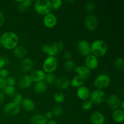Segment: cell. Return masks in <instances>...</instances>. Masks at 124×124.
<instances>
[{"mask_svg":"<svg viewBox=\"0 0 124 124\" xmlns=\"http://www.w3.org/2000/svg\"><path fill=\"white\" fill-rule=\"evenodd\" d=\"M19 43V37L12 31H7L2 34L0 37V44L4 48L13 50Z\"/></svg>","mask_w":124,"mask_h":124,"instance_id":"obj_1","label":"cell"},{"mask_svg":"<svg viewBox=\"0 0 124 124\" xmlns=\"http://www.w3.org/2000/svg\"><path fill=\"white\" fill-rule=\"evenodd\" d=\"M92 54L96 58L102 57L105 55L108 51V45L103 40H96L90 46Z\"/></svg>","mask_w":124,"mask_h":124,"instance_id":"obj_2","label":"cell"},{"mask_svg":"<svg viewBox=\"0 0 124 124\" xmlns=\"http://www.w3.org/2000/svg\"><path fill=\"white\" fill-rule=\"evenodd\" d=\"M34 8L37 13L46 15L51 13L52 10L51 1L50 0H38L35 2Z\"/></svg>","mask_w":124,"mask_h":124,"instance_id":"obj_3","label":"cell"},{"mask_svg":"<svg viewBox=\"0 0 124 124\" xmlns=\"http://www.w3.org/2000/svg\"><path fill=\"white\" fill-rule=\"evenodd\" d=\"M58 62L54 56H48L43 62V69L45 73H52L56 70L58 67Z\"/></svg>","mask_w":124,"mask_h":124,"instance_id":"obj_4","label":"cell"},{"mask_svg":"<svg viewBox=\"0 0 124 124\" xmlns=\"http://www.w3.org/2000/svg\"><path fill=\"white\" fill-rule=\"evenodd\" d=\"M110 84V78L107 75L101 74L96 77L94 81V85L98 88L101 90L107 88Z\"/></svg>","mask_w":124,"mask_h":124,"instance_id":"obj_5","label":"cell"},{"mask_svg":"<svg viewBox=\"0 0 124 124\" xmlns=\"http://www.w3.org/2000/svg\"><path fill=\"white\" fill-rule=\"evenodd\" d=\"M98 19L93 15H88L85 18L84 24L87 29L91 31H95L98 26Z\"/></svg>","mask_w":124,"mask_h":124,"instance_id":"obj_6","label":"cell"},{"mask_svg":"<svg viewBox=\"0 0 124 124\" xmlns=\"http://www.w3.org/2000/svg\"><path fill=\"white\" fill-rule=\"evenodd\" d=\"M105 93L102 90H96L92 92L90 95V101L92 104H96V105H100L102 104L105 99Z\"/></svg>","mask_w":124,"mask_h":124,"instance_id":"obj_7","label":"cell"},{"mask_svg":"<svg viewBox=\"0 0 124 124\" xmlns=\"http://www.w3.org/2000/svg\"><path fill=\"white\" fill-rule=\"evenodd\" d=\"M4 111L9 116H14L18 115L20 111V107L19 105L10 102L6 104L4 108Z\"/></svg>","mask_w":124,"mask_h":124,"instance_id":"obj_8","label":"cell"},{"mask_svg":"<svg viewBox=\"0 0 124 124\" xmlns=\"http://www.w3.org/2000/svg\"><path fill=\"white\" fill-rule=\"evenodd\" d=\"M121 100L119 97L115 94H111L108 98L107 100V104L109 108L113 110H116L118 109L120 107Z\"/></svg>","mask_w":124,"mask_h":124,"instance_id":"obj_9","label":"cell"},{"mask_svg":"<svg viewBox=\"0 0 124 124\" xmlns=\"http://www.w3.org/2000/svg\"><path fill=\"white\" fill-rule=\"evenodd\" d=\"M78 50L80 54L83 56H86L91 54L90 45L89 42L85 40L79 41L78 44Z\"/></svg>","mask_w":124,"mask_h":124,"instance_id":"obj_10","label":"cell"},{"mask_svg":"<svg viewBox=\"0 0 124 124\" xmlns=\"http://www.w3.org/2000/svg\"><path fill=\"white\" fill-rule=\"evenodd\" d=\"M43 23L45 26L47 28H53L57 23L56 16L53 13H50L44 16Z\"/></svg>","mask_w":124,"mask_h":124,"instance_id":"obj_11","label":"cell"},{"mask_svg":"<svg viewBox=\"0 0 124 124\" xmlns=\"http://www.w3.org/2000/svg\"><path fill=\"white\" fill-rule=\"evenodd\" d=\"M85 63V66L88 67L90 70H94L98 67L99 61L96 57L90 54L86 57Z\"/></svg>","mask_w":124,"mask_h":124,"instance_id":"obj_12","label":"cell"},{"mask_svg":"<svg viewBox=\"0 0 124 124\" xmlns=\"http://www.w3.org/2000/svg\"><path fill=\"white\" fill-rule=\"evenodd\" d=\"M75 71L78 73V75L81 76L84 79H86L90 76L91 74V70L85 65L77 66L74 69Z\"/></svg>","mask_w":124,"mask_h":124,"instance_id":"obj_13","label":"cell"},{"mask_svg":"<svg viewBox=\"0 0 124 124\" xmlns=\"http://www.w3.org/2000/svg\"><path fill=\"white\" fill-rule=\"evenodd\" d=\"M31 84H32V80L30 78V76L27 75L21 76L18 81V85L23 89L29 88Z\"/></svg>","mask_w":124,"mask_h":124,"instance_id":"obj_14","label":"cell"},{"mask_svg":"<svg viewBox=\"0 0 124 124\" xmlns=\"http://www.w3.org/2000/svg\"><path fill=\"white\" fill-rule=\"evenodd\" d=\"M90 121L92 124H105V116L99 111H95L91 115Z\"/></svg>","mask_w":124,"mask_h":124,"instance_id":"obj_15","label":"cell"},{"mask_svg":"<svg viewBox=\"0 0 124 124\" xmlns=\"http://www.w3.org/2000/svg\"><path fill=\"white\" fill-rule=\"evenodd\" d=\"M46 73L41 70H36L33 71L30 75L31 80L33 82H38L41 81H44L45 77H46Z\"/></svg>","mask_w":124,"mask_h":124,"instance_id":"obj_16","label":"cell"},{"mask_svg":"<svg viewBox=\"0 0 124 124\" xmlns=\"http://www.w3.org/2000/svg\"><path fill=\"white\" fill-rule=\"evenodd\" d=\"M90 90L85 86H82L79 87L77 90V96L79 99L82 101H85L90 98Z\"/></svg>","mask_w":124,"mask_h":124,"instance_id":"obj_17","label":"cell"},{"mask_svg":"<svg viewBox=\"0 0 124 124\" xmlns=\"http://www.w3.org/2000/svg\"><path fill=\"white\" fill-rule=\"evenodd\" d=\"M70 85V82L66 77H60L56 79L55 85L58 89L65 90L69 88Z\"/></svg>","mask_w":124,"mask_h":124,"instance_id":"obj_18","label":"cell"},{"mask_svg":"<svg viewBox=\"0 0 124 124\" xmlns=\"http://www.w3.org/2000/svg\"><path fill=\"white\" fill-rule=\"evenodd\" d=\"M33 62L30 58H24L21 62V68L23 71L27 72L32 70Z\"/></svg>","mask_w":124,"mask_h":124,"instance_id":"obj_19","label":"cell"},{"mask_svg":"<svg viewBox=\"0 0 124 124\" xmlns=\"http://www.w3.org/2000/svg\"><path fill=\"white\" fill-rule=\"evenodd\" d=\"M18 3V11L20 12H24L31 6L32 1L31 0H21V1H16Z\"/></svg>","mask_w":124,"mask_h":124,"instance_id":"obj_20","label":"cell"},{"mask_svg":"<svg viewBox=\"0 0 124 124\" xmlns=\"http://www.w3.org/2000/svg\"><path fill=\"white\" fill-rule=\"evenodd\" d=\"M31 124H47V119L44 115L37 114L35 115L30 118Z\"/></svg>","mask_w":124,"mask_h":124,"instance_id":"obj_21","label":"cell"},{"mask_svg":"<svg viewBox=\"0 0 124 124\" xmlns=\"http://www.w3.org/2000/svg\"><path fill=\"white\" fill-rule=\"evenodd\" d=\"M21 105L23 108L27 111H31L34 110L35 107V104L33 101L29 98H24L21 102Z\"/></svg>","mask_w":124,"mask_h":124,"instance_id":"obj_22","label":"cell"},{"mask_svg":"<svg viewBox=\"0 0 124 124\" xmlns=\"http://www.w3.org/2000/svg\"><path fill=\"white\" fill-rule=\"evenodd\" d=\"M113 119L116 123H122L124 120V111L121 109L114 110L112 114Z\"/></svg>","mask_w":124,"mask_h":124,"instance_id":"obj_23","label":"cell"},{"mask_svg":"<svg viewBox=\"0 0 124 124\" xmlns=\"http://www.w3.org/2000/svg\"><path fill=\"white\" fill-rule=\"evenodd\" d=\"M14 55L18 58H24L27 54V50L22 46H18L13 50Z\"/></svg>","mask_w":124,"mask_h":124,"instance_id":"obj_24","label":"cell"},{"mask_svg":"<svg viewBox=\"0 0 124 124\" xmlns=\"http://www.w3.org/2000/svg\"><path fill=\"white\" fill-rule=\"evenodd\" d=\"M47 89V84L44 82V81H41V82H36L35 84V87H34V90L35 92H36L37 94H42Z\"/></svg>","mask_w":124,"mask_h":124,"instance_id":"obj_25","label":"cell"},{"mask_svg":"<svg viewBox=\"0 0 124 124\" xmlns=\"http://www.w3.org/2000/svg\"><path fill=\"white\" fill-rule=\"evenodd\" d=\"M84 81L85 79H84L81 76L77 75V76H75L73 78L71 82H70V84H71V85L72 87H78L79 88V87L83 86L84 84Z\"/></svg>","mask_w":124,"mask_h":124,"instance_id":"obj_26","label":"cell"},{"mask_svg":"<svg viewBox=\"0 0 124 124\" xmlns=\"http://www.w3.org/2000/svg\"><path fill=\"white\" fill-rule=\"evenodd\" d=\"M114 65L117 70L121 71L123 70L124 67V61L123 58H119L116 59L114 62Z\"/></svg>","mask_w":124,"mask_h":124,"instance_id":"obj_27","label":"cell"},{"mask_svg":"<svg viewBox=\"0 0 124 124\" xmlns=\"http://www.w3.org/2000/svg\"><path fill=\"white\" fill-rule=\"evenodd\" d=\"M2 91H3L4 93H5L6 95L9 96H14L15 93V88L13 86L6 85L2 90Z\"/></svg>","mask_w":124,"mask_h":124,"instance_id":"obj_28","label":"cell"},{"mask_svg":"<svg viewBox=\"0 0 124 124\" xmlns=\"http://www.w3.org/2000/svg\"><path fill=\"white\" fill-rule=\"evenodd\" d=\"M59 52L58 50V48H57L56 47V46L53 44L51 45V46H49L47 54H48V56H54L56 55Z\"/></svg>","mask_w":124,"mask_h":124,"instance_id":"obj_29","label":"cell"},{"mask_svg":"<svg viewBox=\"0 0 124 124\" xmlns=\"http://www.w3.org/2000/svg\"><path fill=\"white\" fill-rule=\"evenodd\" d=\"M53 99L56 102L61 104V103H62L65 100V96L61 92H57L53 96Z\"/></svg>","mask_w":124,"mask_h":124,"instance_id":"obj_30","label":"cell"},{"mask_svg":"<svg viewBox=\"0 0 124 124\" xmlns=\"http://www.w3.org/2000/svg\"><path fill=\"white\" fill-rule=\"evenodd\" d=\"M64 69L66 71H70L75 69V63L72 60H67L64 62Z\"/></svg>","mask_w":124,"mask_h":124,"instance_id":"obj_31","label":"cell"},{"mask_svg":"<svg viewBox=\"0 0 124 124\" xmlns=\"http://www.w3.org/2000/svg\"><path fill=\"white\" fill-rule=\"evenodd\" d=\"M62 107L61 105H58V106H55L53 108L52 111V113L53 114V116H56V117H58V116L62 115Z\"/></svg>","mask_w":124,"mask_h":124,"instance_id":"obj_32","label":"cell"},{"mask_svg":"<svg viewBox=\"0 0 124 124\" xmlns=\"http://www.w3.org/2000/svg\"><path fill=\"white\" fill-rule=\"evenodd\" d=\"M96 8V3L93 1H89L85 5V10L88 13H92Z\"/></svg>","mask_w":124,"mask_h":124,"instance_id":"obj_33","label":"cell"},{"mask_svg":"<svg viewBox=\"0 0 124 124\" xmlns=\"http://www.w3.org/2000/svg\"><path fill=\"white\" fill-rule=\"evenodd\" d=\"M55 76L53 73H48L46 75V77L44 79V82L46 84H51L55 81Z\"/></svg>","mask_w":124,"mask_h":124,"instance_id":"obj_34","label":"cell"},{"mask_svg":"<svg viewBox=\"0 0 124 124\" xmlns=\"http://www.w3.org/2000/svg\"><path fill=\"white\" fill-rule=\"evenodd\" d=\"M62 1L61 0H52L51 1L52 9L58 10L62 6Z\"/></svg>","mask_w":124,"mask_h":124,"instance_id":"obj_35","label":"cell"},{"mask_svg":"<svg viewBox=\"0 0 124 124\" xmlns=\"http://www.w3.org/2000/svg\"><path fill=\"white\" fill-rule=\"evenodd\" d=\"M92 105H93V104H92V102L90 101L85 100L82 103V108L84 110H89L92 108Z\"/></svg>","mask_w":124,"mask_h":124,"instance_id":"obj_36","label":"cell"},{"mask_svg":"<svg viewBox=\"0 0 124 124\" xmlns=\"http://www.w3.org/2000/svg\"><path fill=\"white\" fill-rule=\"evenodd\" d=\"M23 96L21 94H16L14 96V98H13V102H14L15 104H17V105H19L20 104H21V102L23 101Z\"/></svg>","mask_w":124,"mask_h":124,"instance_id":"obj_37","label":"cell"},{"mask_svg":"<svg viewBox=\"0 0 124 124\" xmlns=\"http://www.w3.org/2000/svg\"><path fill=\"white\" fill-rule=\"evenodd\" d=\"M6 84H7V85L13 86V87H14L16 84L15 79L13 77H12V76H8V77H7L6 79Z\"/></svg>","mask_w":124,"mask_h":124,"instance_id":"obj_38","label":"cell"},{"mask_svg":"<svg viewBox=\"0 0 124 124\" xmlns=\"http://www.w3.org/2000/svg\"><path fill=\"white\" fill-rule=\"evenodd\" d=\"M8 75H9V71L7 69L3 68L1 70H0V76L1 77L6 79L7 77H8Z\"/></svg>","mask_w":124,"mask_h":124,"instance_id":"obj_39","label":"cell"},{"mask_svg":"<svg viewBox=\"0 0 124 124\" xmlns=\"http://www.w3.org/2000/svg\"><path fill=\"white\" fill-rule=\"evenodd\" d=\"M53 44L56 46L58 50H59V52L60 51H62L64 48V44L62 42H59V41H58V42H55L53 43Z\"/></svg>","mask_w":124,"mask_h":124,"instance_id":"obj_40","label":"cell"},{"mask_svg":"<svg viewBox=\"0 0 124 124\" xmlns=\"http://www.w3.org/2000/svg\"><path fill=\"white\" fill-rule=\"evenodd\" d=\"M7 85L6 79L0 76V90H3L6 86Z\"/></svg>","mask_w":124,"mask_h":124,"instance_id":"obj_41","label":"cell"},{"mask_svg":"<svg viewBox=\"0 0 124 124\" xmlns=\"http://www.w3.org/2000/svg\"><path fill=\"white\" fill-rule=\"evenodd\" d=\"M72 57V54H71V53L70 52H66L64 53V59H66L67 61V60H70Z\"/></svg>","mask_w":124,"mask_h":124,"instance_id":"obj_42","label":"cell"},{"mask_svg":"<svg viewBox=\"0 0 124 124\" xmlns=\"http://www.w3.org/2000/svg\"><path fill=\"white\" fill-rule=\"evenodd\" d=\"M4 21H5L4 16L3 13L0 11V27H1L2 25H3L4 23Z\"/></svg>","mask_w":124,"mask_h":124,"instance_id":"obj_43","label":"cell"},{"mask_svg":"<svg viewBox=\"0 0 124 124\" xmlns=\"http://www.w3.org/2000/svg\"><path fill=\"white\" fill-rule=\"evenodd\" d=\"M44 116L46 117V118L47 119H52V117H53V114H52V113L51 112V111H47V112L45 113Z\"/></svg>","mask_w":124,"mask_h":124,"instance_id":"obj_44","label":"cell"},{"mask_svg":"<svg viewBox=\"0 0 124 124\" xmlns=\"http://www.w3.org/2000/svg\"><path fill=\"white\" fill-rule=\"evenodd\" d=\"M5 62L4 58H2V56H0V70H1L2 69H3L4 67L5 66Z\"/></svg>","mask_w":124,"mask_h":124,"instance_id":"obj_45","label":"cell"},{"mask_svg":"<svg viewBox=\"0 0 124 124\" xmlns=\"http://www.w3.org/2000/svg\"><path fill=\"white\" fill-rule=\"evenodd\" d=\"M48 47H49V45L45 44L42 46V48H41V50H42V51L44 52V53L47 54V51H48Z\"/></svg>","mask_w":124,"mask_h":124,"instance_id":"obj_46","label":"cell"},{"mask_svg":"<svg viewBox=\"0 0 124 124\" xmlns=\"http://www.w3.org/2000/svg\"><path fill=\"white\" fill-rule=\"evenodd\" d=\"M4 101V94L3 93L0 92V105L3 103Z\"/></svg>","mask_w":124,"mask_h":124,"instance_id":"obj_47","label":"cell"},{"mask_svg":"<svg viewBox=\"0 0 124 124\" xmlns=\"http://www.w3.org/2000/svg\"><path fill=\"white\" fill-rule=\"evenodd\" d=\"M47 124H58L55 121H54V120H50V121H47Z\"/></svg>","mask_w":124,"mask_h":124,"instance_id":"obj_48","label":"cell"},{"mask_svg":"<svg viewBox=\"0 0 124 124\" xmlns=\"http://www.w3.org/2000/svg\"><path fill=\"white\" fill-rule=\"evenodd\" d=\"M5 62V65H7V64H9V59L8 58H4Z\"/></svg>","mask_w":124,"mask_h":124,"instance_id":"obj_49","label":"cell"},{"mask_svg":"<svg viewBox=\"0 0 124 124\" xmlns=\"http://www.w3.org/2000/svg\"><path fill=\"white\" fill-rule=\"evenodd\" d=\"M120 107H121V110H124V101H121V104H120Z\"/></svg>","mask_w":124,"mask_h":124,"instance_id":"obj_50","label":"cell"},{"mask_svg":"<svg viewBox=\"0 0 124 124\" xmlns=\"http://www.w3.org/2000/svg\"><path fill=\"white\" fill-rule=\"evenodd\" d=\"M67 2H69V3H72V2H75V1H68Z\"/></svg>","mask_w":124,"mask_h":124,"instance_id":"obj_51","label":"cell"}]
</instances>
